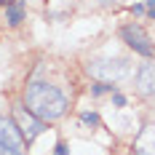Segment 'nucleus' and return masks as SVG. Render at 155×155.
Returning a JSON list of instances; mask_svg holds the SVG:
<instances>
[{"label": "nucleus", "mask_w": 155, "mask_h": 155, "mask_svg": "<svg viewBox=\"0 0 155 155\" xmlns=\"http://www.w3.org/2000/svg\"><path fill=\"white\" fill-rule=\"evenodd\" d=\"M24 107L30 110L32 115H38L43 123H48V120H59L64 112H67V99H64V94L56 86L38 80V83H30L27 86Z\"/></svg>", "instance_id": "1"}, {"label": "nucleus", "mask_w": 155, "mask_h": 155, "mask_svg": "<svg viewBox=\"0 0 155 155\" xmlns=\"http://www.w3.org/2000/svg\"><path fill=\"white\" fill-rule=\"evenodd\" d=\"M88 72L94 78H99L102 83H112V80H120L126 75V64L120 59H96L88 64Z\"/></svg>", "instance_id": "2"}, {"label": "nucleus", "mask_w": 155, "mask_h": 155, "mask_svg": "<svg viewBox=\"0 0 155 155\" xmlns=\"http://www.w3.org/2000/svg\"><path fill=\"white\" fill-rule=\"evenodd\" d=\"M120 38H123L126 43H128V48H134L137 54L147 56V59H150V56L155 54L150 35L142 30V27H137V24H128V27H123V30H120Z\"/></svg>", "instance_id": "3"}, {"label": "nucleus", "mask_w": 155, "mask_h": 155, "mask_svg": "<svg viewBox=\"0 0 155 155\" xmlns=\"http://www.w3.org/2000/svg\"><path fill=\"white\" fill-rule=\"evenodd\" d=\"M14 120H16V126H19L24 142H32L40 131H43V120H40L38 115H32L27 107H16L14 110Z\"/></svg>", "instance_id": "4"}, {"label": "nucleus", "mask_w": 155, "mask_h": 155, "mask_svg": "<svg viewBox=\"0 0 155 155\" xmlns=\"http://www.w3.org/2000/svg\"><path fill=\"white\" fill-rule=\"evenodd\" d=\"M0 144L11 147V150H16V153H24V137H21L16 120L3 118V115H0Z\"/></svg>", "instance_id": "5"}, {"label": "nucleus", "mask_w": 155, "mask_h": 155, "mask_svg": "<svg viewBox=\"0 0 155 155\" xmlns=\"http://www.w3.org/2000/svg\"><path fill=\"white\" fill-rule=\"evenodd\" d=\"M134 153L137 155H155V126H144L142 134L134 142Z\"/></svg>", "instance_id": "6"}, {"label": "nucleus", "mask_w": 155, "mask_h": 155, "mask_svg": "<svg viewBox=\"0 0 155 155\" xmlns=\"http://www.w3.org/2000/svg\"><path fill=\"white\" fill-rule=\"evenodd\" d=\"M137 86L142 94H155V64H142L137 72Z\"/></svg>", "instance_id": "7"}, {"label": "nucleus", "mask_w": 155, "mask_h": 155, "mask_svg": "<svg viewBox=\"0 0 155 155\" xmlns=\"http://www.w3.org/2000/svg\"><path fill=\"white\" fill-rule=\"evenodd\" d=\"M5 16H8V24L16 27V24L24 19V3H21V0H14V3L8 5V14H5Z\"/></svg>", "instance_id": "8"}, {"label": "nucleus", "mask_w": 155, "mask_h": 155, "mask_svg": "<svg viewBox=\"0 0 155 155\" xmlns=\"http://www.w3.org/2000/svg\"><path fill=\"white\" fill-rule=\"evenodd\" d=\"M80 120H83V123H88V126H96V123H99L96 112H83V115H80Z\"/></svg>", "instance_id": "9"}, {"label": "nucleus", "mask_w": 155, "mask_h": 155, "mask_svg": "<svg viewBox=\"0 0 155 155\" xmlns=\"http://www.w3.org/2000/svg\"><path fill=\"white\" fill-rule=\"evenodd\" d=\"M104 91H112V86H107V83H99V86H94V94H104Z\"/></svg>", "instance_id": "10"}, {"label": "nucleus", "mask_w": 155, "mask_h": 155, "mask_svg": "<svg viewBox=\"0 0 155 155\" xmlns=\"http://www.w3.org/2000/svg\"><path fill=\"white\" fill-rule=\"evenodd\" d=\"M0 155H24V153H16V150H11V147L0 144Z\"/></svg>", "instance_id": "11"}, {"label": "nucleus", "mask_w": 155, "mask_h": 155, "mask_svg": "<svg viewBox=\"0 0 155 155\" xmlns=\"http://www.w3.org/2000/svg\"><path fill=\"white\" fill-rule=\"evenodd\" d=\"M112 102H115L118 107H123V104H126V96H123V94H115V96H112Z\"/></svg>", "instance_id": "12"}, {"label": "nucleus", "mask_w": 155, "mask_h": 155, "mask_svg": "<svg viewBox=\"0 0 155 155\" xmlns=\"http://www.w3.org/2000/svg\"><path fill=\"white\" fill-rule=\"evenodd\" d=\"M147 14H150V19H155V0H147Z\"/></svg>", "instance_id": "13"}, {"label": "nucleus", "mask_w": 155, "mask_h": 155, "mask_svg": "<svg viewBox=\"0 0 155 155\" xmlns=\"http://www.w3.org/2000/svg\"><path fill=\"white\" fill-rule=\"evenodd\" d=\"M56 155H67V144H64V142L56 144Z\"/></svg>", "instance_id": "14"}, {"label": "nucleus", "mask_w": 155, "mask_h": 155, "mask_svg": "<svg viewBox=\"0 0 155 155\" xmlns=\"http://www.w3.org/2000/svg\"><path fill=\"white\" fill-rule=\"evenodd\" d=\"M131 11H134V14H144V5H142V3H137V5H131Z\"/></svg>", "instance_id": "15"}, {"label": "nucleus", "mask_w": 155, "mask_h": 155, "mask_svg": "<svg viewBox=\"0 0 155 155\" xmlns=\"http://www.w3.org/2000/svg\"><path fill=\"white\" fill-rule=\"evenodd\" d=\"M11 3H14V0H0V5H11Z\"/></svg>", "instance_id": "16"}]
</instances>
